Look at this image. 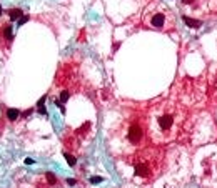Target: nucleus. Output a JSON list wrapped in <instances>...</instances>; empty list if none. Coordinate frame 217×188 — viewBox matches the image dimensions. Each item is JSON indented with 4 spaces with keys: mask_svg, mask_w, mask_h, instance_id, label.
I'll return each instance as SVG.
<instances>
[{
    "mask_svg": "<svg viewBox=\"0 0 217 188\" xmlns=\"http://www.w3.org/2000/svg\"><path fill=\"white\" fill-rule=\"evenodd\" d=\"M144 138V128L139 122H134L130 123V127L127 130V140L132 143V145H139Z\"/></svg>",
    "mask_w": 217,
    "mask_h": 188,
    "instance_id": "f257e3e1",
    "label": "nucleus"
},
{
    "mask_svg": "<svg viewBox=\"0 0 217 188\" xmlns=\"http://www.w3.org/2000/svg\"><path fill=\"white\" fill-rule=\"evenodd\" d=\"M157 127L160 132H170L174 127V115L172 113H162L157 118Z\"/></svg>",
    "mask_w": 217,
    "mask_h": 188,
    "instance_id": "f03ea898",
    "label": "nucleus"
},
{
    "mask_svg": "<svg viewBox=\"0 0 217 188\" xmlns=\"http://www.w3.org/2000/svg\"><path fill=\"white\" fill-rule=\"evenodd\" d=\"M165 22H167V17H165V13H164V12H157V13H154V15L150 17V20H149V23H150L152 27H155V29H164Z\"/></svg>",
    "mask_w": 217,
    "mask_h": 188,
    "instance_id": "7ed1b4c3",
    "label": "nucleus"
},
{
    "mask_svg": "<svg viewBox=\"0 0 217 188\" xmlns=\"http://www.w3.org/2000/svg\"><path fill=\"white\" fill-rule=\"evenodd\" d=\"M150 165H149L147 161H137L135 163V175L137 177H142V178H147L150 177Z\"/></svg>",
    "mask_w": 217,
    "mask_h": 188,
    "instance_id": "20e7f679",
    "label": "nucleus"
},
{
    "mask_svg": "<svg viewBox=\"0 0 217 188\" xmlns=\"http://www.w3.org/2000/svg\"><path fill=\"white\" fill-rule=\"evenodd\" d=\"M2 37L5 39L7 43H10V42L13 40V30L10 27V23H5V25H3V29H2Z\"/></svg>",
    "mask_w": 217,
    "mask_h": 188,
    "instance_id": "39448f33",
    "label": "nucleus"
},
{
    "mask_svg": "<svg viewBox=\"0 0 217 188\" xmlns=\"http://www.w3.org/2000/svg\"><path fill=\"white\" fill-rule=\"evenodd\" d=\"M182 20H184V23H186L187 27H190V29H199V27L202 25V22H200V20L192 19V17H187V15H184Z\"/></svg>",
    "mask_w": 217,
    "mask_h": 188,
    "instance_id": "423d86ee",
    "label": "nucleus"
},
{
    "mask_svg": "<svg viewBox=\"0 0 217 188\" xmlns=\"http://www.w3.org/2000/svg\"><path fill=\"white\" fill-rule=\"evenodd\" d=\"M7 13H9L10 20H17V19H20V17H23V13H22L20 9H10Z\"/></svg>",
    "mask_w": 217,
    "mask_h": 188,
    "instance_id": "0eeeda50",
    "label": "nucleus"
},
{
    "mask_svg": "<svg viewBox=\"0 0 217 188\" xmlns=\"http://www.w3.org/2000/svg\"><path fill=\"white\" fill-rule=\"evenodd\" d=\"M19 117H20V110H17V108H9L7 110V118H9L10 122L17 120Z\"/></svg>",
    "mask_w": 217,
    "mask_h": 188,
    "instance_id": "6e6552de",
    "label": "nucleus"
},
{
    "mask_svg": "<svg viewBox=\"0 0 217 188\" xmlns=\"http://www.w3.org/2000/svg\"><path fill=\"white\" fill-rule=\"evenodd\" d=\"M45 98H47V97H42V98L39 100V103H37V110H39V113H42V115H47V110H45Z\"/></svg>",
    "mask_w": 217,
    "mask_h": 188,
    "instance_id": "1a4fd4ad",
    "label": "nucleus"
},
{
    "mask_svg": "<svg viewBox=\"0 0 217 188\" xmlns=\"http://www.w3.org/2000/svg\"><path fill=\"white\" fill-rule=\"evenodd\" d=\"M64 157H65V160H67V163H69L70 167H75V165H77V158H75L74 155H70V153H67V151H64Z\"/></svg>",
    "mask_w": 217,
    "mask_h": 188,
    "instance_id": "9d476101",
    "label": "nucleus"
},
{
    "mask_svg": "<svg viewBox=\"0 0 217 188\" xmlns=\"http://www.w3.org/2000/svg\"><path fill=\"white\" fill-rule=\"evenodd\" d=\"M70 98V93L69 92H67V90H62V92H60V103H62V105H64V103H67V100Z\"/></svg>",
    "mask_w": 217,
    "mask_h": 188,
    "instance_id": "9b49d317",
    "label": "nucleus"
},
{
    "mask_svg": "<svg viewBox=\"0 0 217 188\" xmlns=\"http://www.w3.org/2000/svg\"><path fill=\"white\" fill-rule=\"evenodd\" d=\"M45 178H47V181H49L50 185H55V183H57V177H55L52 171H47V173H45Z\"/></svg>",
    "mask_w": 217,
    "mask_h": 188,
    "instance_id": "f8f14e48",
    "label": "nucleus"
},
{
    "mask_svg": "<svg viewBox=\"0 0 217 188\" xmlns=\"http://www.w3.org/2000/svg\"><path fill=\"white\" fill-rule=\"evenodd\" d=\"M102 181H104L102 177H92L90 178V183H102Z\"/></svg>",
    "mask_w": 217,
    "mask_h": 188,
    "instance_id": "ddd939ff",
    "label": "nucleus"
},
{
    "mask_svg": "<svg viewBox=\"0 0 217 188\" xmlns=\"http://www.w3.org/2000/svg\"><path fill=\"white\" fill-rule=\"evenodd\" d=\"M27 20H29V15H23V17H20V20H19V27H22V25H23Z\"/></svg>",
    "mask_w": 217,
    "mask_h": 188,
    "instance_id": "4468645a",
    "label": "nucleus"
},
{
    "mask_svg": "<svg viewBox=\"0 0 217 188\" xmlns=\"http://www.w3.org/2000/svg\"><path fill=\"white\" fill-rule=\"evenodd\" d=\"M55 105H57V107H59V108H60V112H62V113H65V108H64V105L60 103L59 100H55Z\"/></svg>",
    "mask_w": 217,
    "mask_h": 188,
    "instance_id": "2eb2a0df",
    "label": "nucleus"
},
{
    "mask_svg": "<svg viewBox=\"0 0 217 188\" xmlns=\"http://www.w3.org/2000/svg\"><path fill=\"white\" fill-rule=\"evenodd\" d=\"M32 112H33V110H32V108H29V110H27V112H23V117H29V115H30V113H32Z\"/></svg>",
    "mask_w": 217,
    "mask_h": 188,
    "instance_id": "dca6fc26",
    "label": "nucleus"
},
{
    "mask_svg": "<svg viewBox=\"0 0 217 188\" xmlns=\"http://www.w3.org/2000/svg\"><path fill=\"white\" fill-rule=\"evenodd\" d=\"M33 163V160L32 158H25V165H32Z\"/></svg>",
    "mask_w": 217,
    "mask_h": 188,
    "instance_id": "f3484780",
    "label": "nucleus"
},
{
    "mask_svg": "<svg viewBox=\"0 0 217 188\" xmlns=\"http://www.w3.org/2000/svg\"><path fill=\"white\" fill-rule=\"evenodd\" d=\"M196 0H182V3H187V5H190V3H194Z\"/></svg>",
    "mask_w": 217,
    "mask_h": 188,
    "instance_id": "a211bd4d",
    "label": "nucleus"
},
{
    "mask_svg": "<svg viewBox=\"0 0 217 188\" xmlns=\"http://www.w3.org/2000/svg\"><path fill=\"white\" fill-rule=\"evenodd\" d=\"M67 183H69V185H75V180H74V178H69V180H67Z\"/></svg>",
    "mask_w": 217,
    "mask_h": 188,
    "instance_id": "6ab92c4d",
    "label": "nucleus"
},
{
    "mask_svg": "<svg viewBox=\"0 0 217 188\" xmlns=\"http://www.w3.org/2000/svg\"><path fill=\"white\" fill-rule=\"evenodd\" d=\"M0 15H2V5H0Z\"/></svg>",
    "mask_w": 217,
    "mask_h": 188,
    "instance_id": "aec40b11",
    "label": "nucleus"
}]
</instances>
